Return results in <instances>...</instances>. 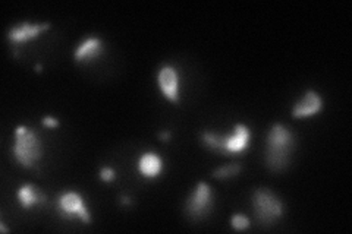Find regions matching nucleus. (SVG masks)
<instances>
[{
  "label": "nucleus",
  "instance_id": "obj_1",
  "mask_svg": "<svg viewBox=\"0 0 352 234\" xmlns=\"http://www.w3.org/2000/svg\"><path fill=\"white\" fill-rule=\"evenodd\" d=\"M251 130L247 125L238 124L234 126L232 133L220 135L216 132H203L200 141L203 147L220 155H241L244 154L251 143Z\"/></svg>",
  "mask_w": 352,
  "mask_h": 234
},
{
  "label": "nucleus",
  "instance_id": "obj_2",
  "mask_svg": "<svg viewBox=\"0 0 352 234\" xmlns=\"http://www.w3.org/2000/svg\"><path fill=\"white\" fill-rule=\"evenodd\" d=\"M295 147L294 133L280 124H274L266 139V163L273 172H280L291 160Z\"/></svg>",
  "mask_w": 352,
  "mask_h": 234
},
{
  "label": "nucleus",
  "instance_id": "obj_3",
  "mask_svg": "<svg viewBox=\"0 0 352 234\" xmlns=\"http://www.w3.org/2000/svg\"><path fill=\"white\" fill-rule=\"evenodd\" d=\"M12 154L18 164L24 169L36 167L43 157V143L38 132L27 126H18L15 130Z\"/></svg>",
  "mask_w": 352,
  "mask_h": 234
},
{
  "label": "nucleus",
  "instance_id": "obj_4",
  "mask_svg": "<svg viewBox=\"0 0 352 234\" xmlns=\"http://www.w3.org/2000/svg\"><path fill=\"white\" fill-rule=\"evenodd\" d=\"M252 208L256 218L264 226L274 224L285 213L283 202L269 189H256L252 194Z\"/></svg>",
  "mask_w": 352,
  "mask_h": 234
},
{
  "label": "nucleus",
  "instance_id": "obj_5",
  "mask_svg": "<svg viewBox=\"0 0 352 234\" xmlns=\"http://www.w3.org/2000/svg\"><path fill=\"white\" fill-rule=\"evenodd\" d=\"M58 213L65 220L78 218L84 224H91V214L80 192H63L56 200Z\"/></svg>",
  "mask_w": 352,
  "mask_h": 234
},
{
  "label": "nucleus",
  "instance_id": "obj_6",
  "mask_svg": "<svg viewBox=\"0 0 352 234\" xmlns=\"http://www.w3.org/2000/svg\"><path fill=\"white\" fill-rule=\"evenodd\" d=\"M213 204H214V199H213L212 187L206 182L197 183L195 189L191 192L188 199H186V205H185L186 215H188L191 220H203L212 213Z\"/></svg>",
  "mask_w": 352,
  "mask_h": 234
},
{
  "label": "nucleus",
  "instance_id": "obj_7",
  "mask_svg": "<svg viewBox=\"0 0 352 234\" xmlns=\"http://www.w3.org/2000/svg\"><path fill=\"white\" fill-rule=\"evenodd\" d=\"M157 84L162 94L166 97L170 103L179 104L181 102V78L178 69L172 65H164L157 73Z\"/></svg>",
  "mask_w": 352,
  "mask_h": 234
},
{
  "label": "nucleus",
  "instance_id": "obj_8",
  "mask_svg": "<svg viewBox=\"0 0 352 234\" xmlns=\"http://www.w3.org/2000/svg\"><path fill=\"white\" fill-rule=\"evenodd\" d=\"M50 28L49 22H43V24H31V22H22V24L14 25L8 32V40L18 46V44H25L31 40L38 38L44 31Z\"/></svg>",
  "mask_w": 352,
  "mask_h": 234
},
{
  "label": "nucleus",
  "instance_id": "obj_9",
  "mask_svg": "<svg viewBox=\"0 0 352 234\" xmlns=\"http://www.w3.org/2000/svg\"><path fill=\"white\" fill-rule=\"evenodd\" d=\"M323 110V98L320 94L308 90L302 94V97L294 104L292 108V117L295 119H307V117H313L316 115L320 113Z\"/></svg>",
  "mask_w": 352,
  "mask_h": 234
},
{
  "label": "nucleus",
  "instance_id": "obj_10",
  "mask_svg": "<svg viewBox=\"0 0 352 234\" xmlns=\"http://www.w3.org/2000/svg\"><path fill=\"white\" fill-rule=\"evenodd\" d=\"M103 53H104L103 41L98 37H88L75 49L74 59L76 63L87 65L100 59Z\"/></svg>",
  "mask_w": 352,
  "mask_h": 234
},
{
  "label": "nucleus",
  "instance_id": "obj_11",
  "mask_svg": "<svg viewBox=\"0 0 352 234\" xmlns=\"http://www.w3.org/2000/svg\"><path fill=\"white\" fill-rule=\"evenodd\" d=\"M18 202L24 209H31L34 207H41L47 202V196L44 194L40 187L32 183H25L22 185L18 192Z\"/></svg>",
  "mask_w": 352,
  "mask_h": 234
},
{
  "label": "nucleus",
  "instance_id": "obj_12",
  "mask_svg": "<svg viewBox=\"0 0 352 234\" xmlns=\"http://www.w3.org/2000/svg\"><path fill=\"white\" fill-rule=\"evenodd\" d=\"M137 169L144 179H156L163 172V160L156 152H144L138 159Z\"/></svg>",
  "mask_w": 352,
  "mask_h": 234
},
{
  "label": "nucleus",
  "instance_id": "obj_13",
  "mask_svg": "<svg viewBox=\"0 0 352 234\" xmlns=\"http://www.w3.org/2000/svg\"><path fill=\"white\" fill-rule=\"evenodd\" d=\"M241 170H242V165L238 163H234V164L219 167V169H216L212 173V176L217 180H228V179H232V177H236L241 173Z\"/></svg>",
  "mask_w": 352,
  "mask_h": 234
},
{
  "label": "nucleus",
  "instance_id": "obj_14",
  "mask_svg": "<svg viewBox=\"0 0 352 234\" xmlns=\"http://www.w3.org/2000/svg\"><path fill=\"white\" fill-rule=\"evenodd\" d=\"M250 226H251L250 218L244 214H235V215H232V218H230V227L236 231L248 230Z\"/></svg>",
  "mask_w": 352,
  "mask_h": 234
},
{
  "label": "nucleus",
  "instance_id": "obj_15",
  "mask_svg": "<svg viewBox=\"0 0 352 234\" xmlns=\"http://www.w3.org/2000/svg\"><path fill=\"white\" fill-rule=\"evenodd\" d=\"M116 179V172L112 169V167H103L100 170V180L110 183Z\"/></svg>",
  "mask_w": 352,
  "mask_h": 234
},
{
  "label": "nucleus",
  "instance_id": "obj_16",
  "mask_svg": "<svg viewBox=\"0 0 352 234\" xmlns=\"http://www.w3.org/2000/svg\"><path fill=\"white\" fill-rule=\"evenodd\" d=\"M41 124H43L44 128H47V129H56V128L60 126V121L53 116H44L43 120H41Z\"/></svg>",
  "mask_w": 352,
  "mask_h": 234
},
{
  "label": "nucleus",
  "instance_id": "obj_17",
  "mask_svg": "<svg viewBox=\"0 0 352 234\" xmlns=\"http://www.w3.org/2000/svg\"><path fill=\"white\" fill-rule=\"evenodd\" d=\"M160 139L164 141V142H168L170 139V132H168V130L166 132H162L160 133Z\"/></svg>",
  "mask_w": 352,
  "mask_h": 234
},
{
  "label": "nucleus",
  "instance_id": "obj_18",
  "mask_svg": "<svg viewBox=\"0 0 352 234\" xmlns=\"http://www.w3.org/2000/svg\"><path fill=\"white\" fill-rule=\"evenodd\" d=\"M120 202H122L124 205H129L132 200H131V198H128V196H122V199H120Z\"/></svg>",
  "mask_w": 352,
  "mask_h": 234
},
{
  "label": "nucleus",
  "instance_id": "obj_19",
  "mask_svg": "<svg viewBox=\"0 0 352 234\" xmlns=\"http://www.w3.org/2000/svg\"><path fill=\"white\" fill-rule=\"evenodd\" d=\"M0 229H2V231H3V233H8V229L5 227L3 222H0Z\"/></svg>",
  "mask_w": 352,
  "mask_h": 234
},
{
  "label": "nucleus",
  "instance_id": "obj_20",
  "mask_svg": "<svg viewBox=\"0 0 352 234\" xmlns=\"http://www.w3.org/2000/svg\"><path fill=\"white\" fill-rule=\"evenodd\" d=\"M36 69H37V72H41V65H37Z\"/></svg>",
  "mask_w": 352,
  "mask_h": 234
}]
</instances>
